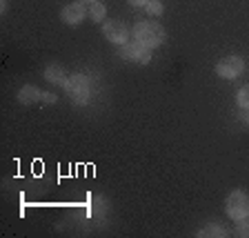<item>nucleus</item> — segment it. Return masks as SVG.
Returning a JSON list of instances; mask_svg holds the SVG:
<instances>
[{
  "mask_svg": "<svg viewBox=\"0 0 249 238\" xmlns=\"http://www.w3.org/2000/svg\"><path fill=\"white\" fill-rule=\"evenodd\" d=\"M131 36H134V40H138V42H142L145 47L154 49V47H160L162 42H165L167 34H165V29H162V25H158V22L140 20V22H136L134 25Z\"/></svg>",
  "mask_w": 249,
  "mask_h": 238,
  "instance_id": "1",
  "label": "nucleus"
},
{
  "mask_svg": "<svg viewBox=\"0 0 249 238\" xmlns=\"http://www.w3.org/2000/svg\"><path fill=\"white\" fill-rule=\"evenodd\" d=\"M65 89H67V96L73 103L85 105L89 100V93H91V83H89V78L83 76V73H73L67 80Z\"/></svg>",
  "mask_w": 249,
  "mask_h": 238,
  "instance_id": "2",
  "label": "nucleus"
},
{
  "mask_svg": "<svg viewBox=\"0 0 249 238\" xmlns=\"http://www.w3.org/2000/svg\"><path fill=\"white\" fill-rule=\"evenodd\" d=\"M225 209H227V216L233 218V220H240V218L249 216V196L240 189L231 192L227 196V202H225Z\"/></svg>",
  "mask_w": 249,
  "mask_h": 238,
  "instance_id": "3",
  "label": "nucleus"
},
{
  "mask_svg": "<svg viewBox=\"0 0 249 238\" xmlns=\"http://www.w3.org/2000/svg\"><path fill=\"white\" fill-rule=\"evenodd\" d=\"M120 56H123L124 60H129V62H138V65H147V62L151 60L149 47H145L142 42H138V40L124 42V45L120 47Z\"/></svg>",
  "mask_w": 249,
  "mask_h": 238,
  "instance_id": "4",
  "label": "nucleus"
},
{
  "mask_svg": "<svg viewBox=\"0 0 249 238\" xmlns=\"http://www.w3.org/2000/svg\"><path fill=\"white\" fill-rule=\"evenodd\" d=\"M245 72V60L238 56H227L216 65V73L225 80H233V78H238L240 73Z\"/></svg>",
  "mask_w": 249,
  "mask_h": 238,
  "instance_id": "5",
  "label": "nucleus"
},
{
  "mask_svg": "<svg viewBox=\"0 0 249 238\" xmlns=\"http://www.w3.org/2000/svg\"><path fill=\"white\" fill-rule=\"evenodd\" d=\"M103 34L109 42L124 45V42H127V36H129V29H127V25L120 20H109V22H103Z\"/></svg>",
  "mask_w": 249,
  "mask_h": 238,
  "instance_id": "6",
  "label": "nucleus"
},
{
  "mask_svg": "<svg viewBox=\"0 0 249 238\" xmlns=\"http://www.w3.org/2000/svg\"><path fill=\"white\" fill-rule=\"evenodd\" d=\"M60 18L65 25L69 27H78L80 22L87 18V9H85L83 2H71V5H65L60 11Z\"/></svg>",
  "mask_w": 249,
  "mask_h": 238,
  "instance_id": "7",
  "label": "nucleus"
},
{
  "mask_svg": "<svg viewBox=\"0 0 249 238\" xmlns=\"http://www.w3.org/2000/svg\"><path fill=\"white\" fill-rule=\"evenodd\" d=\"M18 98L22 100V103H31V100H47V103H53L56 100V96H52V93H40L36 87H31V85H27V87L20 89V93H18Z\"/></svg>",
  "mask_w": 249,
  "mask_h": 238,
  "instance_id": "8",
  "label": "nucleus"
},
{
  "mask_svg": "<svg viewBox=\"0 0 249 238\" xmlns=\"http://www.w3.org/2000/svg\"><path fill=\"white\" fill-rule=\"evenodd\" d=\"M45 78L49 80L52 85H60V87H65L67 85V73H65V69L60 67V65H49V67L45 69Z\"/></svg>",
  "mask_w": 249,
  "mask_h": 238,
  "instance_id": "9",
  "label": "nucleus"
},
{
  "mask_svg": "<svg viewBox=\"0 0 249 238\" xmlns=\"http://www.w3.org/2000/svg\"><path fill=\"white\" fill-rule=\"evenodd\" d=\"M87 16L91 18L93 22H103L105 20V16H107V9H105L103 2H89V9H87Z\"/></svg>",
  "mask_w": 249,
  "mask_h": 238,
  "instance_id": "10",
  "label": "nucleus"
},
{
  "mask_svg": "<svg viewBox=\"0 0 249 238\" xmlns=\"http://www.w3.org/2000/svg\"><path fill=\"white\" fill-rule=\"evenodd\" d=\"M198 236H227V232H225L223 225H207V227H202L200 232H196Z\"/></svg>",
  "mask_w": 249,
  "mask_h": 238,
  "instance_id": "11",
  "label": "nucleus"
},
{
  "mask_svg": "<svg viewBox=\"0 0 249 238\" xmlns=\"http://www.w3.org/2000/svg\"><path fill=\"white\" fill-rule=\"evenodd\" d=\"M236 103H238L240 109L249 111V85H245V87L238 92V96H236Z\"/></svg>",
  "mask_w": 249,
  "mask_h": 238,
  "instance_id": "12",
  "label": "nucleus"
},
{
  "mask_svg": "<svg viewBox=\"0 0 249 238\" xmlns=\"http://www.w3.org/2000/svg\"><path fill=\"white\" fill-rule=\"evenodd\" d=\"M162 9H165V7H162V0H149L145 5V11L149 16H160Z\"/></svg>",
  "mask_w": 249,
  "mask_h": 238,
  "instance_id": "13",
  "label": "nucleus"
},
{
  "mask_svg": "<svg viewBox=\"0 0 249 238\" xmlns=\"http://www.w3.org/2000/svg\"><path fill=\"white\" fill-rule=\"evenodd\" d=\"M236 236H243L247 238L249 236V216L247 218H240V220H236Z\"/></svg>",
  "mask_w": 249,
  "mask_h": 238,
  "instance_id": "14",
  "label": "nucleus"
},
{
  "mask_svg": "<svg viewBox=\"0 0 249 238\" xmlns=\"http://www.w3.org/2000/svg\"><path fill=\"white\" fill-rule=\"evenodd\" d=\"M127 2H129V5H134V7H145L149 0H127Z\"/></svg>",
  "mask_w": 249,
  "mask_h": 238,
  "instance_id": "15",
  "label": "nucleus"
},
{
  "mask_svg": "<svg viewBox=\"0 0 249 238\" xmlns=\"http://www.w3.org/2000/svg\"><path fill=\"white\" fill-rule=\"evenodd\" d=\"M0 9H2V11L7 9V0H2V2H0Z\"/></svg>",
  "mask_w": 249,
  "mask_h": 238,
  "instance_id": "16",
  "label": "nucleus"
},
{
  "mask_svg": "<svg viewBox=\"0 0 249 238\" xmlns=\"http://www.w3.org/2000/svg\"><path fill=\"white\" fill-rule=\"evenodd\" d=\"M78 2H83L85 5V2H96V0H78Z\"/></svg>",
  "mask_w": 249,
  "mask_h": 238,
  "instance_id": "17",
  "label": "nucleus"
}]
</instances>
